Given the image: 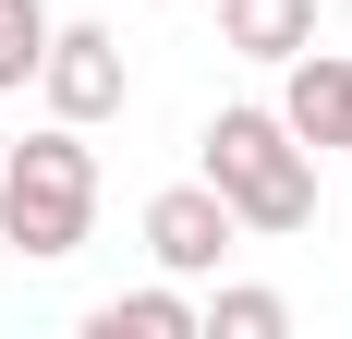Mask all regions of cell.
<instances>
[{
  "instance_id": "1",
  "label": "cell",
  "mask_w": 352,
  "mask_h": 339,
  "mask_svg": "<svg viewBox=\"0 0 352 339\" xmlns=\"http://www.w3.org/2000/svg\"><path fill=\"white\" fill-rule=\"evenodd\" d=\"M85 218H98V145H85V121H49V134L0 145V242L12 255H73L85 242Z\"/></svg>"
},
{
  "instance_id": "2",
  "label": "cell",
  "mask_w": 352,
  "mask_h": 339,
  "mask_svg": "<svg viewBox=\"0 0 352 339\" xmlns=\"http://www.w3.org/2000/svg\"><path fill=\"white\" fill-rule=\"evenodd\" d=\"M207 182L219 194H231V218H243V231H304V218H316V145L292 134L280 109H219L207 121Z\"/></svg>"
},
{
  "instance_id": "3",
  "label": "cell",
  "mask_w": 352,
  "mask_h": 339,
  "mask_svg": "<svg viewBox=\"0 0 352 339\" xmlns=\"http://www.w3.org/2000/svg\"><path fill=\"white\" fill-rule=\"evenodd\" d=\"M36 97H49V121H109V109L134 97V61H122V36H109V25H49Z\"/></svg>"
},
{
  "instance_id": "4",
  "label": "cell",
  "mask_w": 352,
  "mask_h": 339,
  "mask_svg": "<svg viewBox=\"0 0 352 339\" xmlns=\"http://www.w3.org/2000/svg\"><path fill=\"white\" fill-rule=\"evenodd\" d=\"M231 242H243V218H231L219 182H170V194H146V255H158L170 279H207Z\"/></svg>"
},
{
  "instance_id": "5",
  "label": "cell",
  "mask_w": 352,
  "mask_h": 339,
  "mask_svg": "<svg viewBox=\"0 0 352 339\" xmlns=\"http://www.w3.org/2000/svg\"><path fill=\"white\" fill-rule=\"evenodd\" d=\"M292 85H280V121L304 145H316V158H352V49H292Z\"/></svg>"
},
{
  "instance_id": "6",
  "label": "cell",
  "mask_w": 352,
  "mask_h": 339,
  "mask_svg": "<svg viewBox=\"0 0 352 339\" xmlns=\"http://www.w3.org/2000/svg\"><path fill=\"white\" fill-rule=\"evenodd\" d=\"M219 36L243 61H292V49H316V0H219Z\"/></svg>"
},
{
  "instance_id": "7",
  "label": "cell",
  "mask_w": 352,
  "mask_h": 339,
  "mask_svg": "<svg viewBox=\"0 0 352 339\" xmlns=\"http://www.w3.org/2000/svg\"><path fill=\"white\" fill-rule=\"evenodd\" d=\"M85 339H207V303H182V291H122V303L85 315Z\"/></svg>"
},
{
  "instance_id": "8",
  "label": "cell",
  "mask_w": 352,
  "mask_h": 339,
  "mask_svg": "<svg viewBox=\"0 0 352 339\" xmlns=\"http://www.w3.org/2000/svg\"><path fill=\"white\" fill-rule=\"evenodd\" d=\"M36 61H49V0H0V97L36 85Z\"/></svg>"
},
{
  "instance_id": "9",
  "label": "cell",
  "mask_w": 352,
  "mask_h": 339,
  "mask_svg": "<svg viewBox=\"0 0 352 339\" xmlns=\"http://www.w3.org/2000/svg\"><path fill=\"white\" fill-rule=\"evenodd\" d=\"M207 339H292V303H280V291H219V303H207Z\"/></svg>"
},
{
  "instance_id": "10",
  "label": "cell",
  "mask_w": 352,
  "mask_h": 339,
  "mask_svg": "<svg viewBox=\"0 0 352 339\" xmlns=\"http://www.w3.org/2000/svg\"><path fill=\"white\" fill-rule=\"evenodd\" d=\"M0 145H12V134H0Z\"/></svg>"
}]
</instances>
